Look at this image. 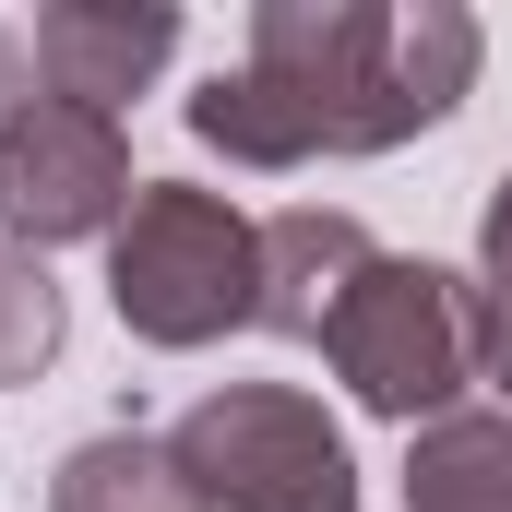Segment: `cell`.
<instances>
[{
  "label": "cell",
  "instance_id": "cell-3",
  "mask_svg": "<svg viewBox=\"0 0 512 512\" xmlns=\"http://www.w3.org/2000/svg\"><path fill=\"white\" fill-rule=\"evenodd\" d=\"M477 310H489V286H465L453 262L382 251L358 286H346V310H334L322 358H334V382L358 393L370 417L429 429V417H453V405H465V382H489V370H477Z\"/></svg>",
  "mask_w": 512,
  "mask_h": 512
},
{
  "label": "cell",
  "instance_id": "cell-2",
  "mask_svg": "<svg viewBox=\"0 0 512 512\" xmlns=\"http://www.w3.org/2000/svg\"><path fill=\"white\" fill-rule=\"evenodd\" d=\"M108 298L143 346L191 358V346L262 322V227L203 179H143L108 239Z\"/></svg>",
  "mask_w": 512,
  "mask_h": 512
},
{
  "label": "cell",
  "instance_id": "cell-4",
  "mask_svg": "<svg viewBox=\"0 0 512 512\" xmlns=\"http://www.w3.org/2000/svg\"><path fill=\"white\" fill-rule=\"evenodd\" d=\"M179 477L203 512H358V453L346 429L286 382H227L167 429Z\"/></svg>",
  "mask_w": 512,
  "mask_h": 512
},
{
  "label": "cell",
  "instance_id": "cell-1",
  "mask_svg": "<svg viewBox=\"0 0 512 512\" xmlns=\"http://www.w3.org/2000/svg\"><path fill=\"white\" fill-rule=\"evenodd\" d=\"M489 36L465 0H262L239 72L191 96V131L227 167L393 155L465 108Z\"/></svg>",
  "mask_w": 512,
  "mask_h": 512
},
{
  "label": "cell",
  "instance_id": "cell-5",
  "mask_svg": "<svg viewBox=\"0 0 512 512\" xmlns=\"http://www.w3.org/2000/svg\"><path fill=\"white\" fill-rule=\"evenodd\" d=\"M131 143L120 120L72 108V96H24L0 131V239L12 251H60V239H120L131 215Z\"/></svg>",
  "mask_w": 512,
  "mask_h": 512
},
{
  "label": "cell",
  "instance_id": "cell-10",
  "mask_svg": "<svg viewBox=\"0 0 512 512\" xmlns=\"http://www.w3.org/2000/svg\"><path fill=\"white\" fill-rule=\"evenodd\" d=\"M477 370L512 393V286H489V310H477Z\"/></svg>",
  "mask_w": 512,
  "mask_h": 512
},
{
  "label": "cell",
  "instance_id": "cell-12",
  "mask_svg": "<svg viewBox=\"0 0 512 512\" xmlns=\"http://www.w3.org/2000/svg\"><path fill=\"white\" fill-rule=\"evenodd\" d=\"M24 84H36V48L0 24V131H12V108H24Z\"/></svg>",
  "mask_w": 512,
  "mask_h": 512
},
{
  "label": "cell",
  "instance_id": "cell-6",
  "mask_svg": "<svg viewBox=\"0 0 512 512\" xmlns=\"http://www.w3.org/2000/svg\"><path fill=\"white\" fill-rule=\"evenodd\" d=\"M179 60V12L167 0H48L36 12V84L120 120V96H143Z\"/></svg>",
  "mask_w": 512,
  "mask_h": 512
},
{
  "label": "cell",
  "instance_id": "cell-7",
  "mask_svg": "<svg viewBox=\"0 0 512 512\" xmlns=\"http://www.w3.org/2000/svg\"><path fill=\"white\" fill-rule=\"evenodd\" d=\"M370 227L346 215V203H286V215H262V334H298V346H322L334 334V310H346V286L370 274Z\"/></svg>",
  "mask_w": 512,
  "mask_h": 512
},
{
  "label": "cell",
  "instance_id": "cell-8",
  "mask_svg": "<svg viewBox=\"0 0 512 512\" xmlns=\"http://www.w3.org/2000/svg\"><path fill=\"white\" fill-rule=\"evenodd\" d=\"M405 512H512V405H453L405 429Z\"/></svg>",
  "mask_w": 512,
  "mask_h": 512
},
{
  "label": "cell",
  "instance_id": "cell-11",
  "mask_svg": "<svg viewBox=\"0 0 512 512\" xmlns=\"http://www.w3.org/2000/svg\"><path fill=\"white\" fill-rule=\"evenodd\" d=\"M477 262H489V286H512V167L489 191V215H477Z\"/></svg>",
  "mask_w": 512,
  "mask_h": 512
},
{
  "label": "cell",
  "instance_id": "cell-9",
  "mask_svg": "<svg viewBox=\"0 0 512 512\" xmlns=\"http://www.w3.org/2000/svg\"><path fill=\"white\" fill-rule=\"evenodd\" d=\"M60 334H72V310H60V286H48V262L0 239V393L36 382V370L60 358Z\"/></svg>",
  "mask_w": 512,
  "mask_h": 512
}]
</instances>
